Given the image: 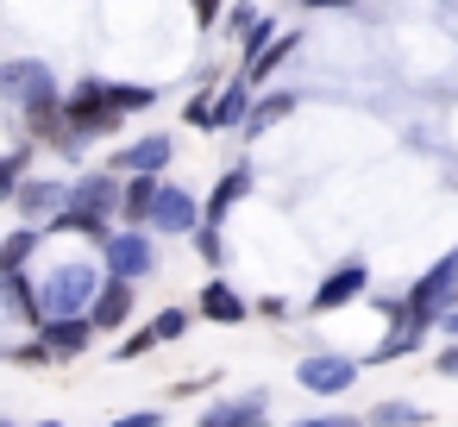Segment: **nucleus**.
<instances>
[{
    "label": "nucleus",
    "instance_id": "f257e3e1",
    "mask_svg": "<svg viewBox=\"0 0 458 427\" xmlns=\"http://www.w3.org/2000/svg\"><path fill=\"white\" fill-rule=\"evenodd\" d=\"M107 283V270L95 264V258H70V264H51L45 277L32 270V289H38V320H51V314H89V302H95V289Z\"/></svg>",
    "mask_w": 458,
    "mask_h": 427
},
{
    "label": "nucleus",
    "instance_id": "f03ea898",
    "mask_svg": "<svg viewBox=\"0 0 458 427\" xmlns=\"http://www.w3.org/2000/svg\"><path fill=\"white\" fill-rule=\"evenodd\" d=\"M452 295H458V245H452V252H439V258L408 283V295L395 302V314H402V320H414L420 333H433V327H439V314L452 308Z\"/></svg>",
    "mask_w": 458,
    "mask_h": 427
},
{
    "label": "nucleus",
    "instance_id": "7ed1b4c3",
    "mask_svg": "<svg viewBox=\"0 0 458 427\" xmlns=\"http://www.w3.org/2000/svg\"><path fill=\"white\" fill-rule=\"evenodd\" d=\"M64 120H70V132H76L82 145H95V139H114V132L126 126V114L107 101V76H82V82L64 95Z\"/></svg>",
    "mask_w": 458,
    "mask_h": 427
},
{
    "label": "nucleus",
    "instance_id": "20e7f679",
    "mask_svg": "<svg viewBox=\"0 0 458 427\" xmlns=\"http://www.w3.org/2000/svg\"><path fill=\"white\" fill-rule=\"evenodd\" d=\"M101 270L114 277V283H151L157 277V239L145 233V226H114L107 233V245H101Z\"/></svg>",
    "mask_w": 458,
    "mask_h": 427
},
{
    "label": "nucleus",
    "instance_id": "39448f33",
    "mask_svg": "<svg viewBox=\"0 0 458 427\" xmlns=\"http://www.w3.org/2000/svg\"><path fill=\"white\" fill-rule=\"evenodd\" d=\"M0 101H13L20 114H32V107L64 101V89H57V76H51V64H38V57H13V64H0Z\"/></svg>",
    "mask_w": 458,
    "mask_h": 427
},
{
    "label": "nucleus",
    "instance_id": "423d86ee",
    "mask_svg": "<svg viewBox=\"0 0 458 427\" xmlns=\"http://www.w3.org/2000/svg\"><path fill=\"white\" fill-rule=\"evenodd\" d=\"M364 295H370V264H364V258H345V264H333V270L314 283L308 314H339V308H352V302H364Z\"/></svg>",
    "mask_w": 458,
    "mask_h": 427
},
{
    "label": "nucleus",
    "instance_id": "0eeeda50",
    "mask_svg": "<svg viewBox=\"0 0 458 427\" xmlns=\"http://www.w3.org/2000/svg\"><path fill=\"white\" fill-rule=\"evenodd\" d=\"M358 371H364V358H352V352H301L295 383H301L308 396H345V389L358 383Z\"/></svg>",
    "mask_w": 458,
    "mask_h": 427
},
{
    "label": "nucleus",
    "instance_id": "6e6552de",
    "mask_svg": "<svg viewBox=\"0 0 458 427\" xmlns=\"http://www.w3.org/2000/svg\"><path fill=\"white\" fill-rule=\"evenodd\" d=\"M195 226H201V201H195L182 183H164V189H157V201H151L145 233H151V239H189Z\"/></svg>",
    "mask_w": 458,
    "mask_h": 427
},
{
    "label": "nucleus",
    "instance_id": "1a4fd4ad",
    "mask_svg": "<svg viewBox=\"0 0 458 427\" xmlns=\"http://www.w3.org/2000/svg\"><path fill=\"white\" fill-rule=\"evenodd\" d=\"M70 201V176H20L13 189V208H20V226H51Z\"/></svg>",
    "mask_w": 458,
    "mask_h": 427
},
{
    "label": "nucleus",
    "instance_id": "9d476101",
    "mask_svg": "<svg viewBox=\"0 0 458 427\" xmlns=\"http://www.w3.org/2000/svg\"><path fill=\"white\" fill-rule=\"evenodd\" d=\"M170 164H176V139L170 132H145V139H132V145H120L107 158L114 176H164Z\"/></svg>",
    "mask_w": 458,
    "mask_h": 427
},
{
    "label": "nucleus",
    "instance_id": "9b49d317",
    "mask_svg": "<svg viewBox=\"0 0 458 427\" xmlns=\"http://www.w3.org/2000/svg\"><path fill=\"white\" fill-rule=\"evenodd\" d=\"M195 427H270V389H239V396H214Z\"/></svg>",
    "mask_w": 458,
    "mask_h": 427
},
{
    "label": "nucleus",
    "instance_id": "f8f14e48",
    "mask_svg": "<svg viewBox=\"0 0 458 427\" xmlns=\"http://www.w3.org/2000/svg\"><path fill=\"white\" fill-rule=\"evenodd\" d=\"M132 314H139V289H132V283H114V277H107V283L95 289V302H89L95 339H107V333L120 339V327H132Z\"/></svg>",
    "mask_w": 458,
    "mask_h": 427
},
{
    "label": "nucleus",
    "instance_id": "ddd939ff",
    "mask_svg": "<svg viewBox=\"0 0 458 427\" xmlns=\"http://www.w3.org/2000/svg\"><path fill=\"white\" fill-rule=\"evenodd\" d=\"M195 314H201L208 327H245V320H251V302L233 289V277H208V283L195 289Z\"/></svg>",
    "mask_w": 458,
    "mask_h": 427
},
{
    "label": "nucleus",
    "instance_id": "4468645a",
    "mask_svg": "<svg viewBox=\"0 0 458 427\" xmlns=\"http://www.w3.org/2000/svg\"><path fill=\"white\" fill-rule=\"evenodd\" d=\"M32 333L45 339V352H51L57 364H76V358L95 346V327H89V314H51V320H38Z\"/></svg>",
    "mask_w": 458,
    "mask_h": 427
},
{
    "label": "nucleus",
    "instance_id": "2eb2a0df",
    "mask_svg": "<svg viewBox=\"0 0 458 427\" xmlns=\"http://www.w3.org/2000/svg\"><path fill=\"white\" fill-rule=\"evenodd\" d=\"M20 120H26V139H32V145H51V151H57V158H70V164L89 151V145L70 132V120H64V101H51V107H32V114H20Z\"/></svg>",
    "mask_w": 458,
    "mask_h": 427
},
{
    "label": "nucleus",
    "instance_id": "dca6fc26",
    "mask_svg": "<svg viewBox=\"0 0 458 427\" xmlns=\"http://www.w3.org/2000/svg\"><path fill=\"white\" fill-rule=\"evenodd\" d=\"M64 208L120 220V176H114V170H82V176H70V201H64Z\"/></svg>",
    "mask_w": 458,
    "mask_h": 427
},
{
    "label": "nucleus",
    "instance_id": "f3484780",
    "mask_svg": "<svg viewBox=\"0 0 458 427\" xmlns=\"http://www.w3.org/2000/svg\"><path fill=\"white\" fill-rule=\"evenodd\" d=\"M251 189H258V170H251V158H239V164H233L220 183H214V195L201 201V220H208V226H226V214H233V208H239Z\"/></svg>",
    "mask_w": 458,
    "mask_h": 427
},
{
    "label": "nucleus",
    "instance_id": "a211bd4d",
    "mask_svg": "<svg viewBox=\"0 0 458 427\" xmlns=\"http://www.w3.org/2000/svg\"><path fill=\"white\" fill-rule=\"evenodd\" d=\"M164 176H120V226H145Z\"/></svg>",
    "mask_w": 458,
    "mask_h": 427
},
{
    "label": "nucleus",
    "instance_id": "6ab92c4d",
    "mask_svg": "<svg viewBox=\"0 0 458 427\" xmlns=\"http://www.w3.org/2000/svg\"><path fill=\"white\" fill-rule=\"evenodd\" d=\"M45 226H13L7 239H0V277H13V270H32V258L45 252Z\"/></svg>",
    "mask_w": 458,
    "mask_h": 427
},
{
    "label": "nucleus",
    "instance_id": "aec40b11",
    "mask_svg": "<svg viewBox=\"0 0 458 427\" xmlns=\"http://www.w3.org/2000/svg\"><path fill=\"white\" fill-rule=\"evenodd\" d=\"M0 308H7L26 333L38 327V289H32V270H13V277H0Z\"/></svg>",
    "mask_w": 458,
    "mask_h": 427
},
{
    "label": "nucleus",
    "instance_id": "412c9836",
    "mask_svg": "<svg viewBox=\"0 0 458 427\" xmlns=\"http://www.w3.org/2000/svg\"><path fill=\"white\" fill-rule=\"evenodd\" d=\"M420 339H427V333H420L414 320H402V314L389 308V333H383V339L370 346V364H395V358H408V352H420Z\"/></svg>",
    "mask_w": 458,
    "mask_h": 427
},
{
    "label": "nucleus",
    "instance_id": "4be33fe9",
    "mask_svg": "<svg viewBox=\"0 0 458 427\" xmlns=\"http://www.w3.org/2000/svg\"><path fill=\"white\" fill-rule=\"evenodd\" d=\"M245 107H251V82L233 76V82L214 95V132H239V126H245Z\"/></svg>",
    "mask_w": 458,
    "mask_h": 427
},
{
    "label": "nucleus",
    "instance_id": "5701e85b",
    "mask_svg": "<svg viewBox=\"0 0 458 427\" xmlns=\"http://www.w3.org/2000/svg\"><path fill=\"white\" fill-rule=\"evenodd\" d=\"M289 114H295V95H258V101L245 107V126H239V132H245V139H264V132L283 126Z\"/></svg>",
    "mask_w": 458,
    "mask_h": 427
},
{
    "label": "nucleus",
    "instance_id": "b1692460",
    "mask_svg": "<svg viewBox=\"0 0 458 427\" xmlns=\"http://www.w3.org/2000/svg\"><path fill=\"white\" fill-rule=\"evenodd\" d=\"M433 414L420 408V402H402V396H389V402H370V414H364V427H427Z\"/></svg>",
    "mask_w": 458,
    "mask_h": 427
},
{
    "label": "nucleus",
    "instance_id": "393cba45",
    "mask_svg": "<svg viewBox=\"0 0 458 427\" xmlns=\"http://www.w3.org/2000/svg\"><path fill=\"white\" fill-rule=\"evenodd\" d=\"M289 51H295V32H283V38H270V45H264V51H258V57L245 64V82H251V89H258V82H270V76H276V70L289 64Z\"/></svg>",
    "mask_w": 458,
    "mask_h": 427
},
{
    "label": "nucleus",
    "instance_id": "a878e982",
    "mask_svg": "<svg viewBox=\"0 0 458 427\" xmlns=\"http://www.w3.org/2000/svg\"><path fill=\"white\" fill-rule=\"evenodd\" d=\"M145 327L157 333V346H176V339H182V333L195 327V308H176V302H170V308H157V314H151Z\"/></svg>",
    "mask_w": 458,
    "mask_h": 427
},
{
    "label": "nucleus",
    "instance_id": "bb28decb",
    "mask_svg": "<svg viewBox=\"0 0 458 427\" xmlns=\"http://www.w3.org/2000/svg\"><path fill=\"white\" fill-rule=\"evenodd\" d=\"M0 358H7V364H20V371H51L57 358L45 352V339L32 333V339H20V346H0Z\"/></svg>",
    "mask_w": 458,
    "mask_h": 427
},
{
    "label": "nucleus",
    "instance_id": "cd10ccee",
    "mask_svg": "<svg viewBox=\"0 0 458 427\" xmlns=\"http://www.w3.org/2000/svg\"><path fill=\"white\" fill-rule=\"evenodd\" d=\"M151 352H157V333H151V327H132V333L114 339V364H139V358H151Z\"/></svg>",
    "mask_w": 458,
    "mask_h": 427
},
{
    "label": "nucleus",
    "instance_id": "c85d7f7f",
    "mask_svg": "<svg viewBox=\"0 0 458 427\" xmlns=\"http://www.w3.org/2000/svg\"><path fill=\"white\" fill-rule=\"evenodd\" d=\"M20 176H32V151H26V145H20V151H0V201H13Z\"/></svg>",
    "mask_w": 458,
    "mask_h": 427
},
{
    "label": "nucleus",
    "instance_id": "c756f323",
    "mask_svg": "<svg viewBox=\"0 0 458 427\" xmlns=\"http://www.w3.org/2000/svg\"><path fill=\"white\" fill-rule=\"evenodd\" d=\"M107 101H114L120 114H145V107L157 101V89H145V82H107Z\"/></svg>",
    "mask_w": 458,
    "mask_h": 427
},
{
    "label": "nucleus",
    "instance_id": "7c9ffc66",
    "mask_svg": "<svg viewBox=\"0 0 458 427\" xmlns=\"http://www.w3.org/2000/svg\"><path fill=\"white\" fill-rule=\"evenodd\" d=\"M270 38H276V20H270V13L258 7V13H251V26L239 32V51H245V64H251V57H258V51H264Z\"/></svg>",
    "mask_w": 458,
    "mask_h": 427
},
{
    "label": "nucleus",
    "instance_id": "2f4dec72",
    "mask_svg": "<svg viewBox=\"0 0 458 427\" xmlns=\"http://www.w3.org/2000/svg\"><path fill=\"white\" fill-rule=\"evenodd\" d=\"M189 239H195V258H201L208 270H220V264H226V239H220V226H208V220H201Z\"/></svg>",
    "mask_w": 458,
    "mask_h": 427
},
{
    "label": "nucleus",
    "instance_id": "473e14b6",
    "mask_svg": "<svg viewBox=\"0 0 458 427\" xmlns=\"http://www.w3.org/2000/svg\"><path fill=\"white\" fill-rule=\"evenodd\" d=\"M208 389H220V371H195V377H176V383H170V402H189V396H208Z\"/></svg>",
    "mask_w": 458,
    "mask_h": 427
},
{
    "label": "nucleus",
    "instance_id": "72a5a7b5",
    "mask_svg": "<svg viewBox=\"0 0 458 427\" xmlns=\"http://www.w3.org/2000/svg\"><path fill=\"white\" fill-rule=\"evenodd\" d=\"M182 126H201V132H214V89H201V95L182 107Z\"/></svg>",
    "mask_w": 458,
    "mask_h": 427
},
{
    "label": "nucleus",
    "instance_id": "f704fd0d",
    "mask_svg": "<svg viewBox=\"0 0 458 427\" xmlns=\"http://www.w3.org/2000/svg\"><path fill=\"white\" fill-rule=\"evenodd\" d=\"M251 314H264V320H295V302H289V295H258Z\"/></svg>",
    "mask_w": 458,
    "mask_h": 427
},
{
    "label": "nucleus",
    "instance_id": "c9c22d12",
    "mask_svg": "<svg viewBox=\"0 0 458 427\" xmlns=\"http://www.w3.org/2000/svg\"><path fill=\"white\" fill-rule=\"evenodd\" d=\"M189 13H195V26H201V32H214V26H220V13H226V0H189Z\"/></svg>",
    "mask_w": 458,
    "mask_h": 427
},
{
    "label": "nucleus",
    "instance_id": "e433bc0d",
    "mask_svg": "<svg viewBox=\"0 0 458 427\" xmlns=\"http://www.w3.org/2000/svg\"><path fill=\"white\" fill-rule=\"evenodd\" d=\"M107 427H164V408H132V414H120Z\"/></svg>",
    "mask_w": 458,
    "mask_h": 427
},
{
    "label": "nucleus",
    "instance_id": "4c0bfd02",
    "mask_svg": "<svg viewBox=\"0 0 458 427\" xmlns=\"http://www.w3.org/2000/svg\"><path fill=\"white\" fill-rule=\"evenodd\" d=\"M433 371H439V377H452V383H458V339H452V346H439V352H433Z\"/></svg>",
    "mask_w": 458,
    "mask_h": 427
},
{
    "label": "nucleus",
    "instance_id": "58836bf2",
    "mask_svg": "<svg viewBox=\"0 0 458 427\" xmlns=\"http://www.w3.org/2000/svg\"><path fill=\"white\" fill-rule=\"evenodd\" d=\"M295 427H364V414H308Z\"/></svg>",
    "mask_w": 458,
    "mask_h": 427
},
{
    "label": "nucleus",
    "instance_id": "ea45409f",
    "mask_svg": "<svg viewBox=\"0 0 458 427\" xmlns=\"http://www.w3.org/2000/svg\"><path fill=\"white\" fill-rule=\"evenodd\" d=\"M433 333H445V339H458V295H452V308L439 314V327H433Z\"/></svg>",
    "mask_w": 458,
    "mask_h": 427
},
{
    "label": "nucleus",
    "instance_id": "a19ab883",
    "mask_svg": "<svg viewBox=\"0 0 458 427\" xmlns=\"http://www.w3.org/2000/svg\"><path fill=\"white\" fill-rule=\"evenodd\" d=\"M301 7H314V13H320V7H352V0H301Z\"/></svg>",
    "mask_w": 458,
    "mask_h": 427
},
{
    "label": "nucleus",
    "instance_id": "79ce46f5",
    "mask_svg": "<svg viewBox=\"0 0 458 427\" xmlns=\"http://www.w3.org/2000/svg\"><path fill=\"white\" fill-rule=\"evenodd\" d=\"M0 427H20V421H13V414H0Z\"/></svg>",
    "mask_w": 458,
    "mask_h": 427
},
{
    "label": "nucleus",
    "instance_id": "37998d69",
    "mask_svg": "<svg viewBox=\"0 0 458 427\" xmlns=\"http://www.w3.org/2000/svg\"><path fill=\"white\" fill-rule=\"evenodd\" d=\"M38 427H64V421H38Z\"/></svg>",
    "mask_w": 458,
    "mask_h": 427
},
{
    "label": "nucleus",
    "instance_id": "c03bdc74",
    "mask_svg": "<svg viewBox=\"0 0 458 427\" xmlns=\"http://www.w3.org/2000/svg\"><path fill=\"white\" fill-rule=\"evenodd\" d=\"M239 7H258V0H239Z\"/></svg>",
    "mask_w": 458,
    "mask_h": 427
}]
</instances>
